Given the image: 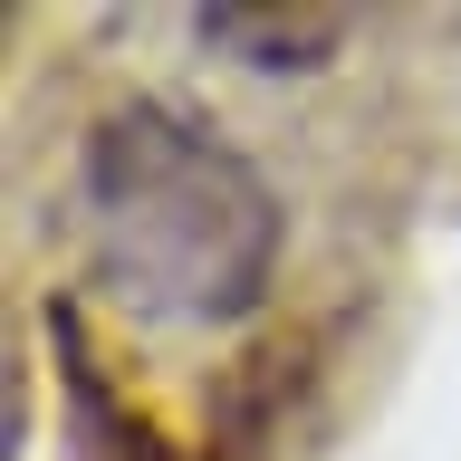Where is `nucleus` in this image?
I'll list each match as a JSON object with an SVG mask.
<instances>
[{
  "label": "nucleus",
  "mask_w": 461,
  "mask_h": 461,
  "mask_svg": "<svg viewBox=\"0 0 461 461\" xmlns=\"http://www.w3.org/2000/svg\"><path fill=\"white\" fill-rule=\"evenodd\" d=\"M86 230L106 279L164 327H221L259 308L279 212L259 173L173 106H125L86 144Z\"/></svg>",
  "instance_id": "1"
}]
</instances>
